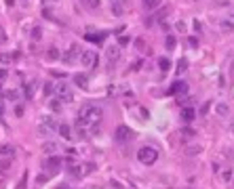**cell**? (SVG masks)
I'll list each match as a JSON object with an SVG mask.
<instances>
[{
    "label": "cell",
    "mask_w": 234,
    "mask_h": 189,
    "mask_svg": "<svg viewBox=\"0 0 234 189\" xmlns=\"http://www.w3.org/2000/svg\"><path fill=\"white\" fill-rule=\"evenodd\" d=\"M103 116V109L99 105H93V103H85L78 112V126H91V124H97Z\"/></svg>",
    "instance_id": "6da1fadb"
},
{
    "label": "cell",
    "mask_w": 234,
    "mask_h": 189,
    "mask_svg": "<svg viewBox=\"0 0 234 189\" xmlns=\"http://www.w3.org/2000/svg\"><path fill=\"white\" fill-rule=\"evenodd\" d=\"M42 124L49 128V130H55V128H59V124H57V120L53 118V116H47V118L42 120Z\"/></svg>",
    "instance_id": "4fadbf2b"
},
{
    "label": "cell",
    "mask_w": 234,
    "mask_h": 189,
    "mask_svg": "<svg viewBox=\"0 0 234 189\" xmlns=\"http://www.w3.org/2000/svg\"><path fill=\"white\" fill-rule=\"evenodd\" d=\"M118 44H120V46L129 44V38H127V36H120V38H118Z\"/></svg>",
    "instance_id": "8d00e7d4"
},
{
    "label": "cell",
    "mask_w": 234,
    "mask_h": 189,
    "mask_svg": "<svg viewBox=\"0 0 234 189\" xmlns=\"http://www.w3.org/2000/svg\"><path fill=\"white\" fill-rule=\"evenodd\" d=\"M221 29H224L226 34H230V32H234V23L232 21H221Z\"/></svg>",
    "instance_id": "cb8c5ba5"
},
{
    "label": "cell",
    "mask_w": 234,
    "mask_h": 189,
    "mask_svg": "<svg viewBox=\"0 0 234 189\" xmlns=\"http://www.w3.org/2000/svg\"><path fill=\"white\" fill-rule=\"evenodd\" d=\"M194 118H196V112H194L192 107H184V109H181V120H184V122H188V124H190Z\"/></svg>",
    "instance_id": "52a82bcc"
},
{
    "label": "cell",
    "mask_w": 234,
    "mask_h": 189,
    "mask_svg": "<svg viewBox=\"0 0 234 189\" xmlns=\"http://www.w3.org/2000/svg\"><path fill=\"white\" fill-rule=\"evenodd\" d=\"M114 139L118 141V143H127V141H131L133 139V130L129 128V126H118L116 128V133H114Z\"/></svg>",
    "instance_id": "3957f363"
},
{
    "label": "cell",
    "mask_w": 234,
    "mask_h": 189,
    "mask_svg": "<svg viewBox=\"0 0 234 189\" xmlns=\"http://www.w3.org/2000/svg\"><path fill=\"white\" fill-rule=\"evenodd\" d=\"M15 113H17V116H23V107H21V105L15 107Z\"/></svg>",
    "instance_id": "74e56055"
},
{
    "label": "cell",
    "mask_w": 234,
    "mask_h": 189,
    "mask_svg": "<svg viewBox=\"0 0 234 189\" xmlns=\"http://www.w3.org/2000/svg\"><path fill=\"white\" fill-rule=\"evenodd\" d=\"M188 70V59H179L177 61V74H181V71Z\"/></svg>",
    "instance_id": "d4e9b609"
},
{
    "label": "cell",
    "mask_w": 234,
    "mask_h": 189,
    "mask_svg": "<svg viewBox=\"0 0 234 189\" xmlns=\"http://www.w3.org/2000/svg\"><path fill=\"white\" fill-rule=\"evenodd\" d=\"M108 189H122V185H118V183H112V185H110Z\"/></svg>",
    "instance_id": "b9f144b4"
},
{
    "label": "cell",
    "mask_w": 234,
    "mask_h": 189,
    "mask_svg": "<svg viewBox=\"0 0 234 189\" xmlns=\"http://www.w3.org/2000/svg\"><path fill=\"white\" fill-rule=\"evenodd\" d=\"M158 67H160L163 71H169V67H171V61L167 59V57H160V59H158Z\"/></svg>",
    "instance_id": "ac0fdd59"
},
{
    "label": "cell",
    "mask_w": 234,
    "mask_h": 189,
    "mask_svg": "<svg viewBox=\"0 0 234 189\" xmlns=\"http://www.w3.org/2000/svg\"><path fill=\"white\" fill-rule=\"evenodd\" d=\"M106 38V34H99V36H93V34H89L86 36V40H91V42H101Z\"/></svg>",
    "instance_id": "1f68e13d"
},
{
    "label": "cell",
    "mask_w": 234,
    "mask_h": 189,
    "mask_svg": "<svg viewBox=\"0 0 234 189\" xmlns=\"http://www.w3.org/2000/svg\"><path fill=\"white\" fill-rule=\"evenodd\" d=\"M215 2H226V0H215Z\"/></svg>",
    "instance_id": "bcb514c9"
},
{
    "label": "cell",
    "mask_w": 234,
    "mask_h": 189,
    "mask_svg": "<svg viewBox=\"0 0 234 189\" xmlns=\"http://www.w3.org/2000/svg\"><path fill=\"white\" fill-rule=\"evenodd\" d=\"M164 44H167V50H175V44H177V40H175V36H167L164 38Z\"/></svg>",
    "instance_id": "e0dca14e"
},
{
    "label": "cell",
    "mask_w": 234,
    "mask_h": 189,
    "mask_svg": "<svg viewBox=\"0 0 234 189\" xmlns=\"http://www.w3.org/2000/svg\"><path fill=\"white\" fill-rule=\"evenodd\" d=\"M181 139H192V137H194V134H196V130H194V128H181Z\"/></svg>",
    "instance_id": "ffe728a7"
},
{
    "label": "cell",
    "mask_w": 234,
    "mask_h": 189,
    "mask_svg": "<svg viewBox=\"0 0 234 189\" xmlns=\"http://www.w3.org/2000/svg\"><path fill=\"white\" fill-rule=\"evenodd\" d=\"M80 2H82L86 8H97L101 4V0H80Z\"/></svg>",
    "instance_id": "7402d4cb"
},
{
    "label": "cell",
    "mask_w": 234,
    "mask_h": 189,
    "mask_svg": "<svg viewBox=\"0 0 234 189\" xmlns=\"http://www.w3.org/2000/svg\"><path fill=\"white\" fill-rule=\"evenodd\" d=\"M230 128H232V130H234V122H232V124H230Z\"/></svg>",
    "instance_id": "f6af8a7d"
},
{
    "label": "cell",
    "mask_w": 234,
    "mask_h": 189,
    "mask_svg": "<svg viewBox=\"0 0 234 189\" xmlns=\"http://www.w3.org/2000/svg\"><path fill=\"white\" fill-rule=\"evenodd\" d=\"M112 11H114L116 15H120V13H122V7H120V4H112Z\"/></svg>",
    "instance_id": "d590c367"
},
{
    "label": "cell",
    "mask_w": 234,
    "mask_h": 189,
    "mask_svg": "<svg viewBox=\"0 0 234 189\" xmlns=\"http://www.w3.org/2000/svg\"><path fill=\"white\" fill-rule=\"evenodd\" d=\"M25 187H28V172L21 175V181H19V185H17V189H25Z\"/></svg>",
    "instance_id": "f546056e"
},
{
    "label": "cell",
    "mask_w": 234,
    "mask_h": 189,
    "mask_svg": "<svg viewBox=\"0 0 234 189\" xmlns=\"http://www.w3.org/2000/svg\"><path fill=\"white\" fill-rule=\"evenodd\" d=\"M72 80H74V84H76V86H80V88H86V86H89V78L85 76V74H74V78H72Z\"/></svg>",
    "instance_id": "ba28073f"
},
{
    "label": "cell",
    "mask_w": 234,
    "mask_h": 189,
    "mask_svg": "<svg viewBox=\"0 0 234 189\" xmlns=\"http://www.w3.org/2000/svg\"><path fill=\"white\" fill-rule=\"evenodd\" d=\"M135 46H137L139 50H146V46H143V42H142V40H137V42H135Z\"/></svg>",
    "instance_id": "f35d334b"
},
{
    "label": "cell",
    "mask_w": 234,
    "mask_h": 189,
    "mask_svg": "<svg viewBox=\"0 0 234 189\" xmlns=\"http://www.w3.org/2000/svg\"><path fill=\"white\" fill-rule=\"evenodd\" d=\"M177 29H179V32H184V29H186V23H184V21H179V23H177Z\"/></svg>",
    "instance_id": "60d3db41"
},
{
    "label": "cell",
    "mask_w": 234,
    "mask_h": 189,
    "mask_svg": "<svg viewBox=\"0 0 234 189\" xmlns=\"http://www.w3.org/2000/svg\"><path fill=\"white\" fill-rule=\"evenodd\" d=\"M15 55H8V53H0V63H11Z\"/></svg>",
    "instance_id": "f1b7e54d"
},
{
    "label": "cell",
    "mask_w": 234,
    "mask_h": 189,
    "mask_svg": "<svg viewBox=\"0 0 234 189\" xmlns=\"http://www.w3.org/2000/svg\"><path fill=\"white\" fill-rule=\"evenodd\" d=\"M68 172H70L74 179H80V176H82V170H80V166H70V168H68Z\"/></svg>",
    "instance_id": "44dd1931"
},
{
    "label": "cell",
    "mask_w": 234,
    "mask_h": 189,
    "mask_svg": "<svg viewBox=\"0 0 234 189\" xmlns=\"http://www.w3.org/2000/svg\"><path fill=\"white\" fill-rule=\"evenodd\" d=\"M200 151H203V147H200V145H186L184 147V154L186 155H198Z\"/></svg>",
    "instance_id": "7c38bea8"
},
{
    "label": "cell",
    "mask_w": 234,
    "mask_h": 189,
    "mask_svg": "<svg viewBox=\"0 0 234 189\" xmlns=\"http://www.w3.org/2000/svg\"><path fill=\"white\" fill-rule=\"evenodd\" d=\"M80 53H82V50H78V46L74 44L70 50H65V53H64V57H61V59H64L65 65H74L76 61H80Z\"/></svg>",
    "instance_id": "277c9868"
},
{
    "label": "cell",
    "mask_w": 234,
    "mask_h": 189,
    "mask_svg": "<svg viewBox=\"0 0 234 189\" xmlns=\"http://www.w3.org/2000/svg\"><path fill=\"white\" fill-rule=\"evenodd\" d=\"M51 109H53V112H59V109H61V99H51Z\"/></svg>",
    "instance_id": "4316f807"
},
{
    "label": "cell",
    "mask_w": 234,
    "mask_h": 189,
    "mask_svg": "<svg viewBox=\"0 0 234 189\" xmlns=\"http://www.w3.org/2000/svg\"><path fill=\"white\" fill-rule=\"evenodd\" d=\"M8 166H11V162H2V166H0V168H2V172H4V170H8Z\"/></svg>",
    "instance_id": "ab89813d"
},
{
    "label": "cell",
    "mask_w": 234,
    "mask_h": 189,
    "mask_svg": "<svg viewBox=\"0 0 234 189\" xmlns=\"http://www.w3.org/2000/svg\"><path fill=\"white\" fill-rule=\"evenodd\" d=\"M47 57H49V61H57V59H59L61 55H59V50H57L55 46H51L49 53H47Z\"/></svg>",
    "instance_id": "d6986e66"
},
{
    "label": "cell",
    "mask_w": 234,
    "mask_h": 189,
    "mask_svg": "<svg viewBox=\"0 0 234 189\" xmlns=\"http://www.w3.org/2000/svg\"><path fill=\"white\" fill-rule=\"evenodd\" d=\"M118 57H120V49L118 46H110L108 49V61H118Z\"/></svg>",
    "instance_id": "30bf717a"
},
{
    "label": "cell",
    "mask_w": 234,
    "mask_h": 189,
    "mask_svg": "<svg viewBox=\"0 0 234 189\" xmlns=\"http://www.w3.org/2000/svg\"><path fill=\"white\" fill-rule=\"evenodd\" d=\"M160 4V0H143V7L148 8V11H152V8H156Z\"/></svg>",
    "instance_id": "603a6c76"
},
{
    "label": "cell",
    "mask_w": 234,
    "mask_h": 189,
    "mask_svg": "<svg viewBox=\"0 0 234 189\" xmlns=\"http://www.w3.org/2000/svg\"><path fill=\"white\" fill-rule=\"evenodd\" d=\"M7 78V70H0V80H4Z\"/></svg>",
    "instance_id": "7bdbcfd3"
},
{
    "label": "cell",
    "mask_w": 234,
    "mask_h": 189,
    "mask_svg": "<svg viewBox=\"0 0 234 189\" xmlns=\"http://www.w3.org/2000/svg\"><path fill=\"white\" fill-rule=\"evenodd\" d=\"M215 113H217V116H221V118H226L228 113H230V109H228L226 103H217V105H215Z\"/></svg>",
    "instance_id": "5bb4252c"
},
{
    "label": "cell",
    "mask_w": 234,
    "mask_h": 189,
    "mask_svg": "<svg viewBox=\"0 0 234 189\" xmlns=\"http://www.w3.org/2000/svg\"><path fill=\"white\" fill-rule=\"evenodd\" d=\"M4 2H7L8 7H13V0H4Z\"/></svg>",
    "instance_id": "ee69618b"
},
{
    "label": "cell",
    "mask_w": 234,
    "mask_h": 189,
    "mask_svg": "<svg viewBox=\"0 0 234 189\" xmlns=\"http://www.w3.org/2000/svg\"><path fill=\"white\" fill-rule=\"evenodd\" d=\"M57 130H59V134H61L65 141H70V139H72V128H70L68 124H59V128H57Z\"/></svg>",
    "instance_id": "8fae6325"
},
{
    "label": "cell",
    "mask_w": 234,
    "mask_h": 189,
    "mask_svg": "<svg viewBox=\"0 0 234 189\" xmlns=\"http://www.w3.org/2000/svg\"><path fill=\"white\" fill-rule=\"evenodd\" d=\"M190 46H194V49H196V46H198V38H196V36H190Z\"/></svg>",
    "instance_id": "836d02e7"
},
{
    "label": "cell",
    "mask_w": 234,
    "mask_h": 189,
    "mask_svg": "<svg viewBox=\"0 0 234 189\" xmlns=\"http://www.w3.org/2000/svg\"><path fill=\"white\" fill-rule=\"evenodd\" d=\"M15 149L11 145H0V155H11Z\"/></svg>",
    "instance_id": "484cf974"
},
{
    "label": "cell",
    "mask_w": 234,
    "mask_h": 189,
    "mask_svg": "<svg viewBox=\"0 0 234 189\" xmlns=\"http://www.w3.org/2000/svg\"><path fill=\"white\" fill-rule=\"evenodd\" d=\"M23 91H25V97H32V95H34V84L28 82L25 86H23Z\"/></svg>",
    "instance_id": "4dcf8cb0"
},
{
    "label": "cell",
    "mask_w": 234,
    "mask_h": 189,
    "mask_svg": "<svg viewBox=\"0 0 234 189\" xmlns=\"http://www.w3.org/2000/svg\"><path fill=\"white\" fill-rule=\"evenodd\" d=\"M55 91L59 92V97H61V101H64V99H65V103H70V101H72V92H70V86H68V84H65V82H59V84H57V86H55Z\"/></svg>",
    "instance_id": "8992f818"
},
{
    "label": "cell",
    "mask_w": 234,
    "mask_h": 189,
    "mask_svg": "<svg viewBox=\"0 0 234 189\" xmlns=\"http://www.w3.org/2000/svg\"><path fill=\"white\" fill-rule=\"evenodd\" d=\"M137 158H139V162L142 164H146V166H150V164H154L156 160H158V151H156L154 147H142L139 151H137Z\"/></svg>",
    "instance_id": "7a4b0ae2"
},
{
    "label": "cell",
    "mask_w": 234,
    "mask_h": 189,
    "mask_svg": "<svg viewBox=\"0 0 234 189\" xmlns=\"http://www.w3.org/2000/svg\"><path fill=\"white\" fill-rule=\"evenodd\" d=\"M7 97H8V99H19V92H17V91H8Z\"/></svg>",
    "instance_id": "e575fe53"
},
{
    "label": "cell",
    "mask_w": 234,
    "mask_h": 189,
    "mask_svg": "<svg viewBox=\"0 0 234 189\" xmlns=\"http://www.w3.org/2000/svg\"><path fill=\"white\" fill-rule=\"evenodd\" d=\"M80 63H82V67H93V65L97 63L95 50H82V53H80Z\"/></svg>",
    "instance_id": "5b68a950"
},
{
    "label": "cell",
    "mask_w": 234,
    "mask_h": 189,
    "mask_svg": "<svg viewBox=\"0 0 234 189\" xmlns=\"http://www.w3.org/2000/svg\"><path fill=\"white\" fill-rule=\"evenodd\" d=\"M61 164H64V160H61L59 155H51L49 160H47V166H49V168H53V170H57V168L61 166Z\"/></svg>",
    "instance_id": "9c48e42d"
},
{
    "label": "cell",
    "mask_w": 234,
    "mask_h": 189,
    "mask_svg": "<svg viewBox=\"0 0 234 189\" xmlns=\"http://www.w3.org/2000/svg\"><path fill=\"white\" fill-rule=\"evenodd\" d=\"M53 91H55V86H53L51 82L44 84V95H53Z\"/></svg>",
    "instance_id": "d6a6232c"
},
{
    "label": "cell",
    "mask_w": 234,
    "mask_h": 189,
    "mask_svg": "<svg viewBox=\"0 0 234 189\" xmlns=\"http://www.w3.org/2000/svg\"><path fill=\"white\" fill-rule=\"evenodd\" d=\"M57 149H59V147H57V143H51V141L42 145V151H44V154H49V155H53Z\"/></svg>",
    "instance_id": "2e32d148"
},
{
    "label": "cell",
    "mask_w": 234,
    "mask_h": 189,
    "mask_svg": "<svg viewBox=\"0 0 234 189\" xmlns=\"http://www.w3.org/2000/svg\"><path fill=\"white\" fill-rule=\"evenodd\" d=\"M179 91L181 92L186 91V82H179L177 80V82H173V86L169 88V95H175V92H179Z\"/></svg>",
    "instance_id": "9a60e30c"
},
{
    "label": "cell",
    "mask_w": 234,
    "mask_h": 189,
    "mask_svg": "<svg viewBox=\"0 0 234 189\" xmlns=\"http://www.w3.org/2000/svg\"><path fill=\"white\" fill-rule=\"evenodd\" d=\"M42 38V29L40 28H32V40H40Z\"/></svg>",
    "instance_id": "83f0119b"
}]
</instances>
